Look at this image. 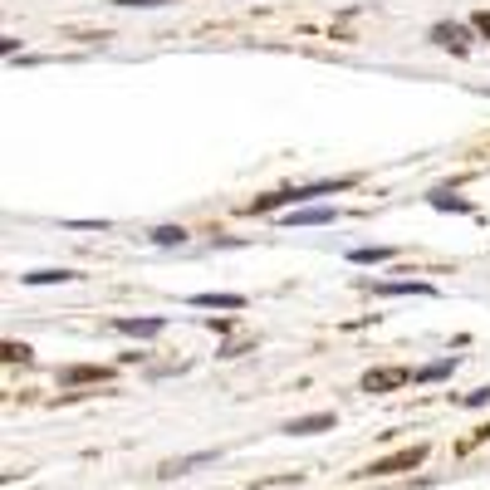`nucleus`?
I'll return each mask as SVG.
<instances>
[{"instance_id":"nucleus-1","label":"nucleus","mask_w":490,"mask_h":490,"mask_svg":"<svg viewBox=\"0 0 490 490\" xmlns=\"http://www.w3.org/2000/svg\"><path fill=\"white\" fill-rule=\"evenodd\" d=\"M353 187L348 177H329V181H314V187H289V192H270L256 202V211H275V206H295V202H314V196H329V192H343Z\"/></svg>"},{"instance_id":"nucleus-2","label":"nucleus","mask_w":490,"mask_h":490,"mask_svg":"<svg viewBox=\"0 0 490 490\" xmlns=\"http://www.w3.org/2000/svg\"><path fill=\"white\" fill-rule=\"evenodd\" d=\"M113 329L123 333V339H157V333L167 329V319H162V314H148V319H118Z\"/></svg>"},{"instance_id":"nucleus-3","label":"nucleus","mask_w":490,"mask_h":490,"mask_svg":"<svg viewBox=\"0 0 490 490\" xmlns=\"http://www.w3.org/2000/svg\"><path fill=\"white\" fill-rule=\"evenodd\" d=\"M432 40L437 44H447V50H466L471 40H476V30H471V25H437V30H432Z\"/></svg>"},{"instance_id":"nucleus-4","label":"nucleus","mask_w":490,"mask_h":490,"mask_svg":"<svg viewBox=\"0 0 490 490\" xmlns=\"http://www.w3.org/2000/svg\"><path fill=\"white\" fill-rule=\"evenodd\" d=\"M333 216H339L333 206H299V211L285 216V226H329Z\"/></svg>"},{"instance_id":"nucleus-5","label":"nucleus","mask_w":490,"mask_h":490,"mask_svg":"<svg viewBox=\"0 0 490 490\" xmlns=\"http://www.w3.org/2000/svg\"><path fill=\"white\" fill-rule=\"evenodd\" d=\"M333 422H339L333 412H319V417H299V422H289L285 432H289V437H310V432H329Z\"/></svg>"},{"instance_id":"nucleus-6","label":"nucleus","mask_w":490,"mask_h":490,"mask_svg":"<svg viewBox=\"0 0 490 490\" xmlns=\"http://www.w3.org/2000/svg\"><path fill=\"white\" fill-rule=\"evenodd\" d=\"M407 383V373H397V368H373V373H363V393H378V387H397Z\"/></svg>"},{"instance_id":"nucleus-7","label":"nucleus","mask_w":490,"mask_h":490,"mask_svg":"<svg viewBox=\"0 0 490 490\" xmlns=\"http://www.w3.org/2000/svg\"><path fill=\"white\" fill-rule=\"evenodd\" d=\"M353 265H383V260H393V245H363V250H348Z\"/></svg>"},{"instance_id":"nucleus-8","label":"nucleus","mask_w":490,"mask_h":490,"mask_svg":"<svg viewBox=\"0 0 490 490\" xmlns=\"http://www.w3.org/2000/svg\"><path fill=\"white\" fill-rule=\"evenodd\" d=\"M426 451L422 447H412V451H402V456H393V461H378V466H368V476H383V471H402V466H417Z\"/></svg>"},{"instance_id":"nucleus-9","label":"nucleus","mask_w":490,"mask_h":490,"mask_svg":"<svg viewBox=\"0 0 490 490\" xmlns=\"http://www.w3.org/2000/svg\"><path fill=\"white\" fill-rule=\"evenodd\" d=\"M196 310H241L245 299L241 295H192Z\"/></svg>"},{"instance_id":"nucleus-10","label":"nucleus","mask_w":490,"mask_h":490,"mask_svg":"<svg viewBox=\"0 0 490 490\" xmlns=\"http://www.w3.org/2000/svg\"><path fill=\"white\" fill-rule=\"evenodd\" d=\"M373 295H437V289H432V285H407V279H397V285H393V279H378Z\"/></svg>"},{"instance_id":"nucleus-11","label":"nucleus","mask_w":490,"mask_h":490,"mask_svg":"<svg viewBox=\"0 0 490 490\" xmlns=\"http://www.w3.org/2000/svg\"><path fill=\"white\" fill-rule=\"evenodd\" d=\"M426 202L437 206V211H456V216H466V211H471V202H461L456 192H432Z\"/></svg>"},{"instance_id":"nucleus-12","label":"nucleus","mask_w":490,"mask_h":490,"mask_svg":"<svg viewBox=\"0 0 490 490\" xmlns=\"http://www.w3.org/2000/svg\"><path fill=\"white\" fill-rule=\"evenodd\" d=\"M148 241L152 245H181V241H187V231H181V226H152Z\"/></svg>"},{"instance_id":"nucleus-13","label":"nucleus","mask_w":490,"mask_h":490,"mask_svg":"<svg viewBox=\"0 0 490 490\" xmlns=\"http://www.w3.org/2000/svg\"><path fill=\"white\" fill-rule=\"evenodd\" d=\"M65 279H74V270H34L25 275V285H65Z\"/></svg>"},{"instance_id":"nucleus-14","label":"nucleus","mask_w":490,"mask_h":490,"mask_svg":"<svg viewBox=\"0 0 490 490\" xmlns=\"http://www.w3.org/2000/svg\"><path fill=\"white\" fill-rule=\"evenodd\" d=\"M451 368H456V363H426V368H422V373H417V378H422V383H432V378H451Z\"/></svg>"},{"instance_id":"nucleus-15","label":"nucleus","mask_w":490,"mask_h":490,"mask_svg":"<svg viewBox=\"0 0 490 490\" xmlns=\"http://www.w3.org/2000/svg\"><path fill=\"white\" fill-rule=\"evenodd\" d=\"M461 402H466V407H486V402H490V387H480V393H466Z\"/></svg>"},{"instance_id":"nucleus-16","label":"nucleus","mask_w":490,"mask_h":490,"mask_svg":"<svg viewBox=\"0 0 490 490\" xmlns=\"http://www.w3.org/2000/svg\"><path fill=\"white\" fill-rule=\"evenodd\" d=\"M5 358L20 363V358H30V348H25V343H5Z\"/></svg>"},{"instance_id":"nucleus-17","label":"nucleus","mask_w":490,"mask_h":490,"mask_svg":"<svg viewBox=\"0 0 490 490\" xmlns=\"http://www.w3.org/2000/svg\"><path fill=\"white\" fill-rule=\"evenodd\" d=\"M113 5H172V0H113Z\"/></svg>"},{"instance_id":"nucleus-18","label":"nucleus","mask_w":490,"mask_h":490,"mask_svg":"<svg viewBox=\"0 0 490 490\" xmlns=\"http://www.w3.org/2000/svg\"><path fill=\"white\" fill-rule=\"evenodd\" d=\"M476 30H490V15H480V20H476Z\"/></svg>"}]
</instances>
